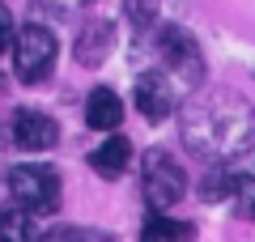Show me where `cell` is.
<instances>
[{"mask_svg":"<svg viewBox=\"0 0 255 242\" xmlns=\"http://www.w3.org/2000/svg\"><path fill=\"white\" fill-rule=\"evenodd\" d=\"M179 132H183V144H187L191 157L209 161V166H226L238 153L251 149L255 111L234 90H204L183 107Z\"/></svg>","mask_w":255,"mask_h":242,"instance_id":"1","label":"cell"},{"mask_svg":"<svg viewBox=\"0 0 255 242\" xmlns=\"http://www.w3.org/2000/svg\"><path fill=\"white\" fill-rule=\"evenodd\" d=\"M55 34L47 26H21L13 34V64H17V81L21 85H43L55 68Z\"/></svg>","mask_w":255,"mask_h":242,"instance_id":"2","label":"cell"},{"mask_svg":"<svg viewBox=\"0 0 255 242\" xmlns=\"http://www.w3.org/2000/svg\"><path fill=\"white\" fill-rule=\"evenodd\" d=\"M157 51H162V60H166L162 72L174 81L179 98H183V94H191V90H200V81H204V60H200V47H196V38H191L187 30L166 26Z\"/></svg>","mask_w":255,"mask_h":242,"instance_id":"3","label":"cell"},{"mask_svg":"<svg viewBox=\"0 0 255 242\" xmlns=\"http://www.w3.org/2000/svg\"><path fill=\"white\" fill-rule=\"evenodd\" d=\"M140 191H145L149 208L166 213L170 204H179L183 191H187V174L174 166V157L166 149H149L140 157Z\"/></svg>","mask_w":255,"mask_h":242,"instance_id":"4","label":"cell"},{"mask_svg":"<svg viewBox=\"0 0 255 242\" xmlns=\"http://www.w3.org/2000/svg\"><path fill=\"white\" fill-rule=\"evenodd\" d=\"M9 191L13 200H17V208H26V213L34 217H47L60 208V174L51 170V166H13L9 170Z\"/></svg>","mask_w":255,"mask_h":242,"instance_id":"5","label":"cell"},{"mask_svg":"<svg viewBox=\"0 0 255 242\" xmlns=\"http://www.w3.org/2000/svg\"><path fill=\"white\" fill-rule=\"evenodd\" d=\"M174 102H179V90H174V81L166 77L162 68H149V72L136 77V111L145 119L162 123V119L174 111Z\"/></svg>","mask_w":255,"mask_h":242,"instance_id":"6","label":"cell"},{"mask_svg":"<svg viewBox=\"0 0 255 242\" xmlns=\"http://www.w3.org/2000/svg\"><path fill=\"white\" fill-rule=\"evenodd\" d=\"M55 140H60V127H55L51 115H43V111H17L13 115V144L26 153H47L55 149Z\"/></svg>","mask_w":255,"mask_h":242,"instance_id":"7","label":"cell"},{"mask_svg":"<svg viewBox=\"0 0 255 242\" xmlns=\"http://www.w3.org/2000/svg\"><path fill=\"white\" fill-rule=\"evenodd\" d=\"M90 166H94L98 179H124L128 166H132V144H128V136H107L90 153Z\"/></svg>","mask_w":255,"mask_h":242,"instance_id":"8","label":"cell"},{"mask_svg":"<svg viewBox=\"0 0 255 242\" xmlns=\"http://www.w3.org/2000/svg\"><path fill=\"white\" fill-rule=\"evenodd\" d=\"M111 47H115V26H111V21H85L73 55L85 64V68H98V64L111 55Z\"/></svg>","mask_w":255,"mask_h":242,"instance_id":"9","label":"cell"},{"mask_svg":"<svg viewBox=\"0 0 255 242\" xmlns=\"http://www.w3.org/2000/svg\"><path fill=\"white\" fill-rule=\"evenodd\" d=\"M119 119H124V102H119L115 90H94L90 102H85V123L94 127V132H111V127H119Z\"/></svg>","mask_w":255,"mask_h":242,"instance_id":"10","label":"cell"},{"mask_svg":"<svg viewBox=\"0 0 255 242\" xmlns=\"http://www.w3.org/2000/svg\"><path fill=\"white\" fill-rule=\"evenodd\" d=\"M136 242H196V225L191 221H174L166 213H153L145 225H140Z\"/></svg>","mask_w":255,"mask_h":242,"instance_id":"11","label":"cell"},{"mask_svg":"<svg viewBox=\"0 0 255 242\" xmlns=\"http://www.w3.org/2000/svg\"><path fill=\"white\" fill-rule=\"evenodd\" d=\"M0 242H38L34 213H26V208H4L0 213Z\"/></svg>","mask_w":255,"mask_h":242,"instance_id":"12","label":"cell"},{"mask_svg":"<svg viewBox=\"0 0 255 242\" xmlns=\"http://www.w3.org/2000/svg\"><path fill=\"white\" fill-rule=\"evenodd\" d=\"M226 196L234 200V213L238 217H255V179H251V174H230Z\"/></svg>","mask_w":255,"mask_h":242,"instance_id":"13","label":"cell"},{"mask_svg":"<svg viewBox=\"0 0 255 242\" xmlns=\"http://www.w3.org/2000/svg\"><path fill=\"white\" fill-rule=\"evenodd\" d=\"M157 4H162V0H124V13H128V21L136 30H149L153 17H157Z\"/></svg>","mask_w":255,"mask_h":242,"instance_id":"14","label":"cell"},{"mask_svg":"<svg viewBox=\"0 0 255 242\" xmlns=\"http://www.w3.org/2000/svg\"><path fill=\"white\" fill-rule=\"evenodd\" d=\"M38 242H102V238H98V234H90V230H77V225H64V230L38 234Z\"/></svg>","mask_w":255,"mask_h":242,"instance_id":"15","label":"cell"},{"mask_svg":"<svg viewBox=\"0 0 255 242\" xmlns=\"http://www.w3.org/2000/svg\"><path fill=\"white\" fill-rule=\"evenodd\" d=\"M13 34H17V30H13V13L4 9V4H0V55H4V51L13 47Z\"/></svg>","mask_w":255,"mask_h":242,"instance_id":"16","label":"cell"},{"mask_svg":"<svg viewBox=\"0 0 255 242\" xmlns=\"http://www.w3.org/2000/svg\"><path fill=\"white\" fill-rule=\"evenodd\" d=\"M0 90H4V81H0Z\"/></svg>","mask_w":255,"mask_h":242,"instance_id":"17","label":"cell"}]
</instances>
